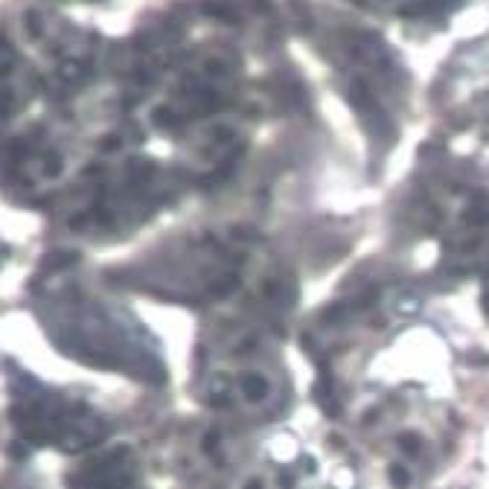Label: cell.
<instances>
[{
	"mask_svg": "<svg viewBox=\"0 0 489 489\" xmlns=\"http://www.w3.org/2000/svg\"><path fill=\"white\" fill-rule=\"evenodd\" d=\"M387 475H390V480H393V486H396V489H405V486H408V469H402L399 463L390 466V469H387Z\"/></svg>",
	"mask_w": 489,
	"mask_h": 489,
	"instance_id": "3957f363",
	"label": "cell"
},
{
	"mask_svg": "<svg viewBox=\"0 0 489 489\" xmlns=\"http://www.w3.org/2000/svg\"><path fill=\"white\" fill-rule=\"evenodd\" d=\"M483 312H486V315H489V294H486V297H483Z\"/></svg>",
	"mask_w": 489,
	"mask_h": 489,
	"instance_id": "8992f818",
	"label": "cell"
},
{
	"mask_svg": "<svg viewBox=\"0 0 489 489\" xmlns=\"http://www.w3.org/2000/svg\"><path fill=\"white\" fill-rule=\"evenodd\" d=\"M399 446H402V451H408V454H419V437L417 434H402L399 437Z\"/></svg>",
	"mask_w": 489,
	"mask_h": 489,
	"instance_id": "277c9868",
	"label": "cell"
},
{
	"mask_svg": "<svg viewBox=\"0 0 489 489\" xmlns=\"http://www.w3.org/2000/svg\"><path fill=\"white\" fill-rule=\"evenodd\" d=\"M248 489H262V483H251V486H248Z\"/></svg>",
	"mask_w": 489,
	"mask_h": 489,
	"instance_id": "52a82bcc",
	"label": "cell"
},
{
	"mask_svg": "<svg viewBox=\"0 0 489 489\" xmlns=\"http://www.w3.org/2000/svg\"><path fill=\"white\" fill-rule=\"evenodd\" d=\"M280 486H283V489H291V486H294L291 475H283V478H280Z\"/></svg>",
	"mask_w": 489,
	"mask_h": 489,
	"instance_id": "5b68a950",
	"label": "cell"
},
{
	"mask_svg": "<svg viewBox=\"0 0 489 489\" xmlns=\"http://www.w3.org/2000/svg\"><path fill=\"white\" fill-rule=\"evenodd\" d=\"M239 390H242L244 399L259 402V399H265V396H268V379L259 376V373H244L239 379Z\"/></svg>",
	"mask_w": 489,
	"mask_h": 489,
	"instance_id": "7a4b0ae2",
	"label": "cell"
},
{
	"mask_svg": "<svg viewBox=\"0 0 489 489\" xmlns=\"http://www.w3.org/2000/svg\"><path fill=\"white\" fill-rule=\"evenodd\" d=\"M315 399H318V405H321L329 417H338V414H341V405H338V399H335V390H332V379L326 376L323 367H321V376H318V382H315Z\"/></svg>",
	"mask_w": 489,
	"mask_h": 489,
	"instance_id": "6da1fadb",
	"label": "cell"
}]
</instances>
